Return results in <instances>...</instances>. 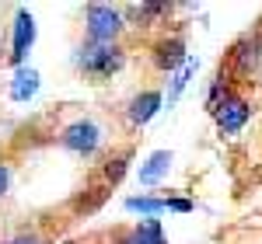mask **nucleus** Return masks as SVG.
Returning a JSON list of instances; mask_svg holds the SVG:
<instances>
[{
  "instance_id": "nucleus-1",
  "label": "nucleus",
  "mask_w": 262,
  "mask_h": 244,
  "mask_svg": "<svg viewBox=\"0 0 262 244\" xmlns=\"http://www.w3.org/2000/svg\"><path fill=\"white\" fill-rule=\"evenodd\" d=\"M74 66L91 84H105L108 77H116L126 66V49H122L119 42L116 45H91V42H84L81 49L74 53Z\"/></svg>"
},
{
  "instance_id": "nucleus-2",
  "label": "nucleus",
  "mask_w": 262,
  "mask_h": 244,
  "mask_svg": "<svg viewBox=\"0 0 262 244\" xmlns=\"http://www.w3.org/2000/svg\"><path fill=\"white\" fill-rule=\"evenodd\" d=\"M126 32V18L112 4H88L84 7V35L91 45H116Z\"/></svg>"
},
{
  "instance_id": "nucleus-3",
  "label": "nucleus",
  "mask_w": 262,
  "mask_h": 244,
  "mask_svg": "<svg viewBox=\"0 0 262 244\" xmlns=\"http://www.w3.org/2000/svg\"><path fill=\"white\" fill-rule=\"evenodd\" d=\"M60 147H63V150H70V154L91 157V154L101 147V129H98V122H91V119L70 122V126L60 133Z\"/></svg>"
},
{
  "instance_id": "nucleus-4",
  "label": "nucleus",
  "mask_w": 262,
  "mask_h": 244,
  "mask_svg": "<svg viewBox=\"0 0 262 244\" xmlns=\"http://www.w3.org/2000/svg\"><path fill=\"white\" fill-rule=\"evenodd\" d=\"M248 119H252V105H248V98H242L238 91H231V94L213 108V122H217L221 136H234V133H242Z\"/></svg>"
},
{
  "instance_id": "nucleus-5",
  "label": "nucleus",
  "mask_w": 262,
  "mask_h": 244,
  "mask_svg": "<svg viewBox=\"0 0 262 244\" xmlns=\"http://www.w3.org/2000/svg\"><path fill=\"white\" fill-rule=\"evenodd\" d=\"M150 63L161 70V74H179L182 66L189 63V45L182 35H161V39L150 45Z\"/></svg>"
},
{
  "instance_id": "nucleus-6",
  "label": "nucleus",
  "mask_w": 262,
  "mask_h": 244,
  "mask_svg": "<svg viewBox=\"0 0 262 244\" xmlns=\"http://www.w3.org/2000/svg\"><path fill=\"white\" fill-rule=\"evenodd\" d=\"M231 66H234L242 77H252L262 66V35L259 32H248L245 39H238L231 45Z\"/></svg>"
},
{
  "instance_id": "nucleus-7",
  "label": "nucleus",
  "mask_w": 262,
  "mask_h": 244,
  "mask_svg": "<svg viewBox=\"0 0 262 244\" xmlns=\"http://www.w3.org/2000/svg\"><path fill=\"white\" fill-rule=\"evenodd\" d=\"M14 45H11V66H25L28 60V53H32V45H35V18H32V11H25L21 7L18 14H14Z\"/></svg>"
},
{
  "instance_id": "nucleus-8",
  "label": "nucleus",
  "mask_w": 262,
  "mask_h": 244,
  "mask_svg": "<svg viewBox=\"0 0 262 244\" xmlns=\"http://www.w3.org/2000/svg\"><path fill=\"white\" fill-rule=\"evenodd\" d=\"M161 108H164V94H161V91H154V87H147V91L133 94V98L126 102V122L140 129V126H147Z\"/></svg>"
},
{
  "instance_id": "nucleus-9",
  "label": "nucleus",
  "mask_w": 262,
  "mask_h": 244,
  "mask_svg": "<svg viewBox=\"0 0 262 244\" xmlns=\"http://www.w3.org/2000/svg\"><path fill=\"white\" fill-rule=\"evenodd\" d=\"M116 244H168V237H164L161 220L158 216H147L140 224H133L129 230H122L119 237H116Z\"/></svg>"
},
{
  "instance_id": "nucleus-10",
  "label": "nucleus",
  "mask_w": 262,
  "mask_h": 244,
  "mask_svg": "<svg viewBox=\"0 0 262 244\" xmlns=\"http://www.w3.org/2000/svg\"><path fill=\"white\" fill-rule=\"evenodd\" d=\"M171 11V4H164V0H140V4H129L126 11H122V18H129L133 28H150V25H158V18H164Z\"/></svg>"
},
{
  "instance_id": "nucleus-11",
  "label": "nucleus",
  "mask_w": 262,
  "mask_h": 244,
  "mask_svg": "<svg viewBox=\"0 0 262 244\" xmlns=\"http://www.w3.org/2000/svg\"><path fill=\"white\" fill-rule=\"evenodd\" d=\"M129 161H133V150H129V147H122L119 154L105 157L101 167H98V185H101V188H108V192H112V185H119L122 175L129 171Z\"/></svg>"
},
{
  "instance_id": "nucleus-12",
  "label": "nucleus",
  "mask_w": 262,
  "mask_h": 244,
  "mask_svg": "<svg viewBox=\"0 0 262 244\" xmlns=\"http://www.w3.org/2000/svg\"><path fill=\"white\" fill-rule=\"evenodd\" d=\"M171 161H175V157H171V150H154V154L140 164V171H137L140 185H158L164 175L171 171Z\"/></svg>"
},
{
  "instance_id": "nucleus-13",
  "label": "nucleus",
  "mask_w": 262,
  "mask_h": 244,
  "mask_svg": "<svg viewBox=\"0 0 262 244\" xmlns=\"http://www.w3.org/2000/svg\"><path fill=\"white\" fill-rule=\"evenodd\" d=\"M35 91H39V74H35L32 66L14 70V81H11V98H14V102H32V98H35Z\"/></svg>"
},
{
  "instance_id": "nucleus-14",
  "label": "nucleus",
  "mask_w": 262,
  "mask_h": 244,
  "mask_svg": "<svg viewBox=\"0 0 262 244\" xmlns=\"http://www.w3.org/2000/svg\"><path fill=\"white\" fill-rule=\"evenodd\" d=\"M126 209L129 213H143V216H161L164 209H168V199L164 196H129Z\"/></svg>"
},
{
  "instance_id": "nucleus-15",
  "label": "nucleus",
  "mask_w": 262,
  "mask_h": 244,
  "mask_svg": "<svg viewBox=\"0 0 262 244\" xmlns=\"http://www.w3.org/2000/svg\"><path fill=\"white\" fill-rule=\"evenodd\" d=\"M192 74H196V60L189 56V63L182 66L179 74H171V91H168V108H171V105L179 102V94H182V91H185V84L192 81Z\"/></svg>"
},
{
  "instance_id": "nucleus-16",
  "label": "nucleus",
  "mask_w": 262,
  "mask_h": 244,
  "mask_svg": "<svg viewBox=\"0 0 262 244\" xmlns=\"http://www.w3.org/2000/svg\"><path fill=\"white\" fill-rule=\"evenodd\" d=\"M168 199V213H189L192 209V199H179V196H164Z\"/></svg>"
},
{
  "instance_id": "nucleus-17",
  "label": "nucleus",
  "mask_w": 262,
  "mask_h": 244,
  "mask_svg": "<svg viewBox=\"0 0 262 244\" xmlns=\"http://www.w3.org/2000/svg\"><path fill=\"white\" fill-rule=\"evenodd\" d=\"M7 188H11V167L0 161V199L7 196Z\"/></svg>"
},
{
  "instance_id": "nucleus-18",
  "label": "nucleus",
  "mask_w": 262,
  "mask_h": 244,
  "mask_svg": "<svg viewBox=\"0 0 262 244\" xmlns=\"http://www.w3.org/2000/svg\"><path fill=\"white\" fill-rule=\"evenodd\" d=\"M11 244H46L39 237V234H28V230H25V234H18V237H11Z\"/></svg>"
},
{
  "instance_id": "nucleus-19",
  "label": "nucleus",
  "mask_w": 262,
  "mask_h": 244,
  "mask_svg": "<svg viewBox=\"0 0 262 244\" xmlns=\"http://www.w3.org/2000/svg\"><path fill=\"white\" fill-rule=\"evenodd\" d=\"M67 244H74V241H67Z\"/></svg>"
}]
</instances>
